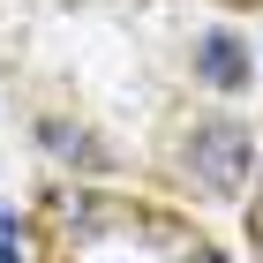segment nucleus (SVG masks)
Wrapping results in <instances>:
<instances>
[{
	"label": "nucleus",
	"instance_id": "nucleus-1",
	"mask_svg": "<svg viewBox=\"0 0 263 263\" xmlns=\"http://www.w3.org/2000/svg\"><path fill=\"white\" fill-rule=\"evenodd\" d=\"M248 158H256V143H248L241 121H211V128H196V143H188V173H196L203 188H218V196L241 188Z\"/></svg>",
	"mask_w": 263,
	"mask_h": 263
},
{
	"label": "nucleus",
	"instance_id": "nucleus-2",
	"mask_svg": "<svg viewBox=\"0 0 263 263\" xmlns=\"http://www.w3.org/2000/svg\"><path fill=\"white\" fill-rule=\"evenodd\" d=\"M196 76L211 83V90H241V83H248V53H241V38L211 30V38L196 45Z\"/></svg>",
	"mask_w": 263,
	"mask_h": 263
},
{
	"label": "nucleus",
	"instance_id": "nucleus-3",
	"mask_svg": "<svg viewBox=\"0 0 263 263\" xmlns=\"http://www.w3.org/2000/svg\"><path fill=\"white\" fill-rule=\"evenodd\" d=\"M38 136H45V151H53V158H68V165H98V143L83 136L76 121H45Z\"/></svg>",
	"mask_w": 263,
	"mask_h": 263
},
{
	"label": "nucleus",
	"instance_id": "nucleus-4",
	"mask_svg": "<svg viewBox=\"0 0 263 263\" xmlns=\"http://www.w3.org/2000/svg\"><path fill=\"white\" fill-rule=\"evenodd\" d=\"M188 263H226V256H218V248H203V256H188Z\"/></svg>",
	"mask_w": 263,
	"mask_h": 263
}]
</instances>
